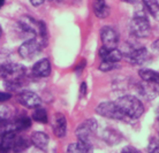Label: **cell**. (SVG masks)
<instances>
[{
  "instance_id": "5bb4252c",
  "label": "cell",
  "mask_w": 159,
  "mask_h": 153,
  "mask_svg": "<svg viewBox=\"0 0 159 153\" xmlns=\"http://www.w3.org/2000/svg\"><path fill=\"white\" fill-rule=\"evenodd\" d=\"M48 142H50L48 136L45 133H42V131L32 133L31 137H30V143L40 151H46L48 146Z\"/></svg>"
},
{
  "instance_id": "4dcf8cb0",
  "label": "cell",
  "mask_w": 159,
  "mask_h": 153,
  "mask_svg": "<svg viewBox=\"0 0 159 153\" xmlns=\"http://www.w3.org/2000/svg\"><path fill=\"white\" fill-rule=\"evenodd\" d=\"M5 1H6V0H0V8H1V7H2V6H4Z\"/></svg>"
},
{
  "instance_id": "30bf717a",
  "label": "cell",
  "mask_w": 159,
  "mask_h": 153,
  "mask_svg": "<svg viewBox=\"0 0 159 153\" xmlns=\"http://www.w3.org/2000/svg\"><path fill=\"white\" fill-rule=\"evenodd\" d=\"M52 129L57 137L62 138L67 133V120L61 113H57L52 118Z\"/></svg>"
},
{
  "instance_id": "7a4b0ae2",
  "label": "cell",
  "mask_w": 159,
  "mask_h": 153,
  "mask_svg": "<svg viewBox=\"0 0 159 153\" xmlns=\"http://www.w3.org/2000/svg\"><path fill=\"white\" fill-rule=\"evenodd\" d=\"M116 104L122 112L123 115L126 116V119H131V120L139 119L144 112V106L142 101L131 94H126V96L118 98Z\"/></svg>"
},
{
  "instance_id": "e0dca14e",
  "label": "cell",
  "mask_w": 159,
  "mask_h": 153,
  "mask_svg": "<svg viewBox=\"0 0 159 153\" xmlns=\"http://www.w3.org/2000/svg\"><path fill=\"white\" fill-rule=\"evenodd\" d=\"M67 153H92L91 144L84 142H76L69 144L67 147Z\"/></svg>"
},
{
  "instance_id": "8992f818",
  "label": "cell",
  "mask_w": 159,
  "mask_h": 153,
  "mask_svg": "<svg viewBox=\"0 0 159 153\" xmlns=\"http://www.w3.org/2000/svg\"><path fill=\"white\" fill-rule=\"evenodd\" d=\"M97 127L98 124L95 119H88L83 123H81L76 129V136L79 138V141L84 142V143H90L91 138L93 137V135L97 131Z\"/></svg>"
},
{
  "instance_id": "d6a6232c",
  "label": "cell",
  "mask_w": 159,
  "mask_h": 153,
  "mask_svg": "<svg viewBox=\"0 0 159 153\" xmlns=\"http://www.w3.org/2000/svg\"><path fill=\"white\" fill-rule=\"evenodd\" d=\"M157 119H158V123H159V108H158V110H157Z\"/></svg>"
},
{
  "instance_id": "1f68e13d",
  "label": "cell",
  "mask_w": 159,
  "mask_h": 153,
  "mask_svg": "<svg viewBox=\"0 0 159 153\" xmlns=\"http://www.w3.org/2000/svg\"><path fill=\"white\" fill-rule=\"evenodd\" d=\"M1 36H2V29H1V25H0V38H1Z\"/></svg>"
},
{
  "instance_id": "52a82bcc",
  "label": "cell",
  "mask_w": 159,
  "mask_h": 153,
  "mask_svg": "<svg viewBox=\"0 0 159 153\" xmlns=\"http://www.w3.org/2000/svg\"><path fill=\"white\" fill-rule=\"evenodd\" d=\"M100 39L103 42L104 47L106 48H116L119 43V35L114 28L103 27L100 30Z\"/></svg>"
},
{
  "instance_id": "7402d4cb",
  "label": "cell",
  "mask_w": 159,
  "mask_h": 153,
  "mask_svg": "<svg viewBox=\"0 0 159 153\" xmlns=\"http://www.w3.org/2000/svg\"><path fill=\"white\" fill-rule=\"evenodd\" d=\"M32 119H34L36 122H38V123H48V121L46 110H44V108H40V107H36V108H34Z\"/></svg>"
},
{
  "instance_id": "7c38bea8",
  "label": "cell",
  "mask_w": 159,
  "mask_h": 153,
  "mask_svg": "<svg viewBox=\"0 0 159 153\" xmlns=\"http://www.w3.org/2000/svg\"><path fill=\"white\" fill-rule=\"evenodd\" d=\"M32 74L36 77H48L51 74V62L48 59H40L32 67Z\"/></svg>"
},
{
  "instance_id": "cb8c5ba5",
  "label": "cell",
  "mask_w": 159,
  "mask_h": 153,
  "mask_svg": "<svg viewBox=\"0 0 159 153\" xmlns=\"http://www.w3.org/2000/svg\"><path fill=\"white\" fill-rule=\"evenodd\" d=\"M148 152L149 153H159V139L152 137L148 145Z\"/></svg>"
},
{
  "instance_id": "44dd1931",
  "label": "cell",
  "mask_w": 159,
  "mask_h": 153,
  "mask_svg": "<svg viewBox=\"0 0 159 153\" xmlns=\"http://www.w3.org/2000/svg\"><path fill=\"white\" fill-rule=\"evenodd\" d=\"M13 122H14V127H15L16 131H22V130H25L31 127V120L28 116H21Z\"/></svg>"
},
{
  "instance_id": "6da1fadb",
  "label": "cell",
  "mask_w": 159,
  "mask_h": 153,
  "mask_svg": "<svg viewBox=\"0 0 159 153\" xmlns=\"http://www.w3.org/2000/svg\"><path fill=\"white\" fill-rule=\"evenodd\" d=\"M25 75V68L19 63H2L0 65V77L7 83L9 90H17L21 81Z\"/></svg>"
},
{
  "instance_id": "ffe728a7",
  "label": "cell",
  "mask_w": 159,
  "mask_h": 153,
  "mask_svg": "<svg viewBox=\"0 0 159 153\" xmlns=\"http://www.w3.org/2000/svg\"><path fill=\"white\" fill-rule=\"evenodd\" d=\"M29 145H30V142H28L25 138L23 137H16L14 144H13L12 150L15 153H22L23 151L28 149Z\"/></svg>"
},
{
  "instance_id": "4316f807",
  "label": "cell",
  "mask_w": 159,
  "mask_h": 153,
  "mask_svg": "<svg viewBox=\"0 0 159 153\" xmlns=\"http://www.w3.org/2000/svg\"><path fill=\"white\" fill-rule=\"evenodd\" d=\"M121 153H142V152H141L139 150L133 147V146H127V147H125V149L121 151Z\"/></svg>"
},
{
  "instance_id": "83f0119b",
  "label": "cell",
  "mask_w": 159,
  "mask_h": 153,
  "mask_svg": "<svg viewBox=\"0 0 159 153\" xmlns=\"http://www.w3.org/2000/svg\"><path fill=\"white\" fill-rule=\"evenodd\" d=\"M87 90H88L87 83L83 82L81 84V88H80V97H81V98H83L84 96L87 94Z\"/></svg>"
},
{
  "instance_id": "8fae6325",
  "label": "cell",
  "mask_w": 159,
  "mask_h": 153,
  "mask_svg": "<svg viewBox=\"0 0 159 153\" xmlns=\"http://www.w3.org/2000/svg\"><path fill=\"white\" fill-rule=\"evenodd\" d=\"M19 24L22 30L25 32H30V34H35L38 36L39 32V21H36L32 16L24 15L19 20Z\"/></svg>"
},
{
  "instance_id": "f1b7e54d",
  "label": "cell",
  "mask_w": 159,
  "mask_h": 153,
  "mask_svg": "<svg viewBox=\"0 0 159 153\" xmlns=\"http://www.w3.org/2000/svg\"><path fill=\"white\" fill-rule=\"evenodd\" d=\"M29 1H30V4H31L32 6L38 7V6H40V5L44 4V1H45V0H29Z\"/></svg>"
},
{
  "instance_id": "484cf974",
  "label": "cell",
  "mask_w": 159,
  "mask_h": 153,
  "mask_svg": "<svg viewBox=\"0 0 159 153\" xmlns=\"http://www.w3.org/2000/svg\"><path fill=\"white\" fill-rule=\"evenodd\" d=\"M11 98H12V94L9 93V92H2V91H0V104L7 101Z\"/></svg>"
},
{
  "instance_id": "f546056e",
  "label": "cell",
  "mask_w": 159,
  "mask_h": 153,
  "mask_svg": "<svg viewBox=\"0 0 159 153\" xmlns=\"http://www.w3.org/2000/svg\"><path fill=\"white\" fill-rule=\"evenodd\" d=\"M125 2H128V4H136L139 0H123Z\"/></svg>"
},
{
  "instance_id": "9a60e30c",
  "label": "cell",
  "mask_w": 159,
  "mask_h": 153,
  "mask_svg": "<svg viewBox=\"0 0 159 153\" xmlns=\"http://www.w3.org/2000/svg\"><path fill=\"white\" fill-rule=\"evenodd\" d=\"M103 139L108 145H116L122 141V135L113 128H106L103 131Z\"/></svg>"
},
{
  "instance_id": "2e32d148",
  "label": "cell",
  "mask_w": 159,
  "mask_h": 153,
  "mask_svg": "<svg viewBox=\"0 0 159 153\" xmlns=\"http://www.w3.org/2000/svg\"><path fill=\"white\" fill-rule=\"evenodd\" d=\"M139 77L142 81L145 83H150V84H156L159 85V73L152 69H141L139 71Z\"/></svg>"
},
{
  "instance_id": "277c9868",
  "label": "cell",
  "mask_w": 159,
  "mask_h": 153,
  "mask_svg": "<svg viewBox=\"0 0 159 153\" xmlns=\"http://www.w3.org/2000/svg\"><path fill=\"white\" fill-rule=\"evenodd\" d=\"M130 32L137 38H147L151 34L150 22L145 16H135L130 21Z\"/></svg>"
},
{
  "instance_id": "603a6c76",
  "label": "cell",
  "mask_w": 159,
  "mask_h": 153,
  "mask_svg": "<svg viewBox=\"0 0 159 153\" xmlns=\"http://www.w3.org/2000/svg\"><path fill=\"white\" fill-rule=\"evenodd\" d=\"M9 118H11V110H9V107L0 104V124L4 123L5 121H7V120H9Z\"/></svg>"
},
{
  "instance_id": "3957f363",
  "label": "cell",
  "mask_w": 159,
  "mask_h": 153,
  "mask_svg": "<svg viewBox=\"0 0 159 153\" xmlns=\"http://www.w3.org/2000/svg\"><path fill=\"white\" fill-rule=\"evenodd\" d=\"M44 45L39 39L37 38H31V39L25 40L24 43L21 44L19 47V55L23 60H32L39 54Z\"/></svg>"
},
{
  "instance_id": "d4e9b609",
  "label": "cell",
  "mask_w": 159,
  "mask_h": 153,
  "mask_svg": "<svg viewBox=\"0 0 159 153\" xmlns=\"http://www.w3.org/2000/svg\"><path fill=\"white\" fill-rule=\"evenodd\" d=\"M116 67H118V63H112V62H106V61H103V62L100 63L99 66V70L102 71H110V70H113V69H116Z\"/></svg>"
},
{
  "instance_id": "9c48e42d",
  "label": "cell",
  "mask_w": 159,
  "mask_h": 153,
  "mask_svg": "<svg viewBox=\"0 0 159 153\" xmlns=\"http://www.w3.org/2000/svg\"><path fill=\"white\" fill-rule=\"evenodd\" d=\"M127 60L131 65L134 66H139L143 65L149 60L150 55L149 52L145 47H139V48H133L130 52H128L127 54Z\"/></svg>"
},
{
  "instance_id": "4fadbf2b",
  "label": "cell",
  "mask_w": 159,
  "mask_h": 153,
  "mask_svg": "<svg viewBox=\"0 0 159 153\" xmlns=\"http://www.w3.org/2000/svg\"><path fill=\"white\" fill-rule=\"evenodd\" d=\"M99 55L103 61L112 63H118L122 59V53L118 48H106L103 46L99 51Z\"/></svg>"
},
{
  "instance_id": "ba28073f",
  "label": "cell",
  "mask_w": 159,
  "mask_h": 153,
  "mask_svg": "<svg viewBox=\"0 0 159 153\" xmlns=\"http://www.w3.org/2000/svg\"><path fill=\"white\" fill-rule=\"evenodd\" d=\"M17 99H19L21 105H23L27 108H36V107H39L42 104V99L39 96L35 93L34 91L29 90L21 91Z\"/></svg>"
},
{
  "instance_id": "d6986e66",
  "label": "cell",
  "mask_w": 159,
  "mask_h": 153,
  "mask_svg": "<svg viewBox=\"0 0 159 153\" xmlns=\"http://www.w3.org/2000/svg\"><path fill=\"white\" fill-rule=\"evenodd\" d=\"M143 4L148 12L150 13L156 20H159V4L158 0H143Z\"/></svg>"
},
{
  "instance_id": "ac0fdd59",
  "label": "cell",
  "mask_w": 159,
  "mask_h": 153,
  "mask_svg": "<svg viewBox=\"0 0 159 153\" xmlns=\"http://www.w3.org/2000/svg\"><path fill=\"white\" fill-rule=\"evenodd\" d=\"M93 12L95 15L99 19H106L110 15V7L105 0H95L93 2Z\"/></svg>"
},
{
  "instance_id": "5b68a950",
  "label": "cell",
  "mask_w": 159,
  "mask_h": 153,
  "mask_svg": "<svg viewBox=\"0 0 159 153\" xmlns=\"http://www.w3.org/2000/svg\"><path fill=\"white\" fill-rule=\"evenodd\" d=\"M96 113L103 118L112 119V120H125L126 116L122 114L116 102L104 101L99 104L96 108Z\"/></svg>"
}]
</instances>
